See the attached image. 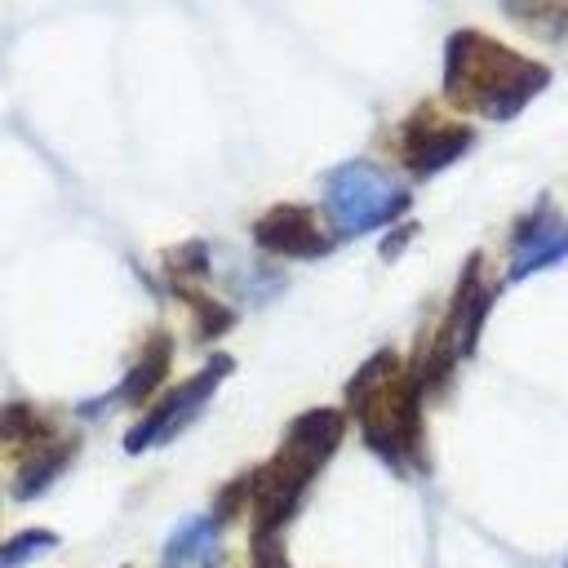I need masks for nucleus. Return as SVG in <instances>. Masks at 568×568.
Listing matches in <instances>:
<instances>
[{"label": "nucleus", "mask_w": 568, "mask_h": 568, "mask_svg": "<svg viewBox=\"0 0 568 568\" xmlns=\"http://www.w3.org/2000/svg\"><path fill=\"white\" fill-rule=\"evenodd\" d=\"M550 84L541 62L519 58L515 49L488 40L484 31H453L444 49V93L457 106L484 111L493 120L515 115L532 93Z\"/></svg>", "instance_id": "f257e3e1"}, {"label": "nucleus", "mask_w": 568, "mask_h": 568, "mask_svg": "<svg viewBox=\"0 0 568 568\" xmlns=\"http://www.w3.org/2000/svg\"><path fill=\"white\" fill-rule=\"evenodd\" d=\"M417 390V377H399L395 351H377L346 386V404L359 413L368 448L390 466H408L422 457Z\"/></svg>", "instance_id": "f03ea898"}, {"label": "nucleus", "mask_w": 568, "mask_h": 568, "mask_svg": "<svg viewBox=\"0 0 568 568\" xmlns=\"http://www.w3.org/2000/svg\"><path fill=\"white\" fill-rule=\"evenodd\" d=\"M342 430H346L342 408H311L288 426L280 453L262 470H253V510H257L253 528H280L297 510L306 484L320 475L328 453L342 444Z\"/></svg>", "instance_id": "7ed1b4c3"}, {"label": "nucleus", "mask_w": 568, "mask_h": 568, "mask_svg": "<svg viewBox=\"0 0 568 568\" xmlns=\"http://www.w3.org/2000/svg\"><path fill=\"white\" fill-rule=\"evenodd\" d=\"M404 209H408V191L364 160H351L324 178V213L333 231L346 240L395 222Z\"/></svg>", "instance_id": "20e7f679"}, {"label": "nucleus", "mask_w": 568, "mask_h": 568, "mask_svg": "<svg viewBox=\"0 0 568 568\" xmlns=\"http://www.w3.org/2000/svg\"><path fill=\"white\" fill-rule=\"evenodd\" d=\"M226 373H231V359H226V355H213L191 382H182L178 390H169V395H164V399H160V404H155V408L124 435V448H129V453H142V448H151V444L173 439V435H178V430L209 404L213 386H217Z\"/></svg>", "instance_id": "39448f33"}, {"label": "nucleus", "mask_w": 568, "mask_h": 568, "mask_svg": "<svg viewBox=\"0 0 568 568\" xmlns=\"http://www.w3.org/2000/svg\"><path fill=\"white\" fill-rule=\"evenodd\" d=\"M564 257H568V222H564L550 204H537V209L515 226L506 284H519L524 275L546 271V266H555V262H564Z\"/></svg>", "instance_id": "423d86ee"}, {"label": "nucleus", "mask_w": 568, "mask_h": 568, "mask_svg": "<svg viewBox=\"0 0 568 568\" xmlns=\"http://www.w3.org/2000/svg\"><path fill=\"white\" fill-rule=\"evenodd\" d=\"M253 240H257V248L280 253V257H320V253L333 248V240L320 231L315 213L302 209V204H275V209H266L253 222Z\"/></svg>", "instance_id": "0eeeda50"}, {"label": "nucleus", "mask_w": 568, "mask_h": 568, "mask_svg": "<svg viewBox=\"0 0 568 568\" xmlns=\"http://www.w3.org/2000/svg\"><path fill=\"white\" fill-rule=\"evenodd\" d=\"M470 142H475V133H470L466 124H439V120H430V115L422 111L417 120H408V124H404L399 160H404V169H408V173L426 178V173H435V169L453 164Z\"/></svg>", "instance_id": "6e6552de"}, {"label": "nucleus", "mask_w": 568, "mask_h": 568, "mask_svg": "<svg viewBox=\"0 0 568 568\" xmlns=\"http://www.w3.org/2000/svg\"><path fill=\"white\" fill-rule=\"evenodd\" d=\"M169 355H173V337L169 333H155L151 337V346L142 351V359L129 368V377L115 386V399H124V404H142L160 382H164V373H169Z\"/></svg>", "instance_id": "1a4fd4ad"}, {"label": "nucleus", "mask_w": 568, "mask_h": 568, "mask_svg": "<svg viewBox=\"0 0 568 568\" xmlns=\"http://www.w3.org/2000/svg\"><path fill=\"white\" fill-rule=\"evenodd\" d=\"M213 550H217V519L213 515L182 519L164 541L169 564H204V559H213Z\"/></svg>", "instance_id": "9d476101"}, {"label": "nucleus", "mask_w": 568, "mask_h": 568, "mask_svg": "<svg viewBox=\"0 0 568 568\" xmlns=\"http://www.w3.org/2000/svg\"><path fill=\"white\" fill-rule=\"evenodd\" d=\"M75 453V439H67L62 448L53 444V448H40V453H31L22 466H18V475H13V497L18 501H31L36 493H44L53 479H58V470L67 466V457Z\"/></svg>", "instance_id": "9b49d317"}, {"label": "nucleus", "mask_w": 568, "mask_h": 568, "mask_svg": "<svg viewBox=\"0 0 568 568\" xmlns=\"http://www.w3.org/2000/svg\"><path fill=\"white\" fill-rule=\"evenodd\" d=\"M36 444V439H49V417L36 408V404H22V399H9L0 404V444Z\"/></svg>", "instance_id": "f8f14e48"}, {"label": "nucleus", "mask_w": 568, "mask_h": 568, "mask_svg": "<svg viewBox=\"0 0 568 568\" xmlns=\"http://www.w3.org/2000/svg\"><path fill=\"white\" fill-rule=\"evenodd\" d=\"M58 546V532H49V528H27V532H18V537H9L4 546H0V568H22L27 559H36V555H44V550H53Z\"/></svg>", "instance_id": "ddd939ff"}, {"label": "nucleus", "mask_w": 568, "mask_h": 568, "mask_svg": "<svg viewBox=\"0 0 568 568\" xmlns=\"http://www.w3.org/2000/svg\"><path fill=\"white\" fill-rule=\"evenodd\" d=\"M253 568H288V555H284V537L280 528H253Z\"/></svg>", "instance_id": "4468645a"}, {"label": "nucleus", "mask_w": 568, "mask_h": 568, "mask_svg": "<svg viewBox=\"0 0 568 568\" xmlns=\"http://www.w3.org/2000/svg\"><path fill=\"white\" fill-rule=\"evenodd\" d=\"M191 306H195V315H200V328H195V333H200L204 342L217 337V333H226V328L235 324V315H231L222 302H209V297H195V293H191Z\"/></svg>", "instance_id": "2eb2a0df"}, {"label": "nucleus", "mask_w": 568, "mask_h": 568, "mask_svg": "<svg viewBox=\"0 0 568 568\" xmlns=\"http://www.w3.org/2000/svg\"><path fill=\"white\" fill-rule=\"evenodd\" d=\"M244 497L253 501V475H240L235 484H226V488L217 493V510H213V519H217V524H226V519H235V510L244 506Z\"/></svg>", "instance_id": "dca6fc26"}, {"label": "nucleus", "mask_w": 568, "mask_h": 568, "mask_svg": "<svg viewBox=\"0 0 568 568\" xmlns=\"http://www.w3.org/2000/svg\"><path fill=\"white\" fill-rule=\"evenodd\" d=\"M169 266L173 271H204L209 266V253H204V244H182L178 253H169Z\"/></svg>", "instance_id": "f3484780"}]
</instances>
